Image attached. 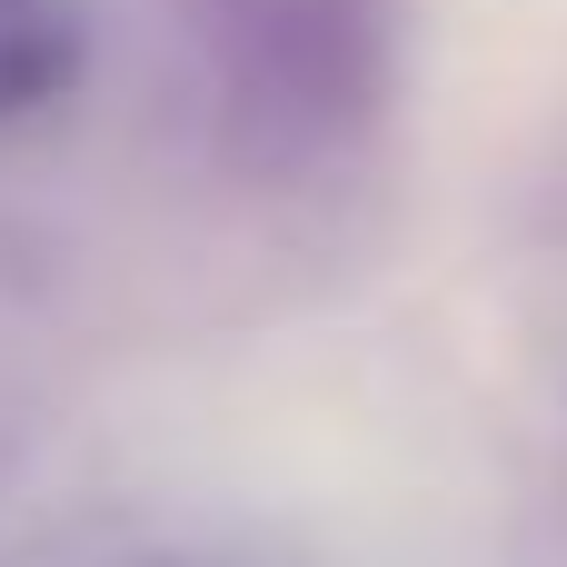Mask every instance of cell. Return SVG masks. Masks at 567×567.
<instances>
[{
	"label": "cell",
	"mask_w": 567,
	"mask_h": 567,
	"mask_svg": "<svg viewBox=\"0 0 567 567\" xmlns=\"http://www.w3.org/2000/svg\"><path fill=\"white\" fill-rule=\"evenodd\" d=\"M120 567H209V558H120Z\"/></svg>",
	"instance_id": "cell-3"
},
{
	"label": "cell",
	"mask_w": 567,
	"mask_h": 567,
	"mask_svg": "<svg viewBox=\"0 0 567 567\" xmlns=\"http://www.w3.org/2000/svg\"><path fill=\"white\" fill-rule=\"evenodd\" d=\"M229 159L319 169L359 150L399 90V0H189Z\"/></svg>",
	"instance_id": "cell-1"
},
{
	"label": "cell",
	"mask_w": 567,
	"mask_h": 567,
	"mask_svg": "<svg viewBox=\"0 0 567 567\" xmlns=\"http://www.w3.org/2000/svg\"><path fill=\"white\" fill-rule=\"evenodd\" d=\"M80 60H90L80 0H0V130L70 100Z\"/></svg>",
	"instance_id": "cell-2"
}]
</instances>
